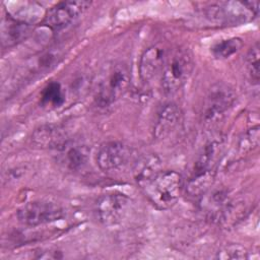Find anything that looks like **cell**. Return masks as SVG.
I'll list each match as a JSON object with an SVG mask.
<instances>
[{
    "label": "cell",
    "instance_id": "cell-16",
    "mask_svg": "<svg viewBox=\"0 0 260 260\" xmlns=\"http://www.w3.org/2000/svg\"><path fill=\"white\" fill-rule=\"evenodd\" d=\"M243 47V41L240 38L234 37L217 41L210 48L211 54L215 59L224 60L237 54Z\"/></svg>",
    "mask_w": 260,
    "mask_h": 260
},
{
    "label": "cell",
    "instance_id": "cell-3",
    "mask_svg": "<svg viewBox=\"0 0 260 260\" xmlns=\"http://www.w3.org/2000/svg\"><path fill=\"white\" fill-rule=\"evenodd\" d=\"M194 69L192 53L188 49H177L168 56L161 71V87L166 93L173 94L181 89Z\"/></svg>",
    "mask_w": 260,
    "mask_h": 260
},
{
    "label": "cell",
    "instance_id": "cell-10",
    "mask_svg": "<svg viewBox=\"0 0 260 260\" xmlns=\"http://www.w3.org/2000/svg\"><path fill=\"white\" fill-rule=\"evenodd\" d=\"M90 5L88 1H63L51 7L45 17L44 24L52 30H61L75 21Z\"/></svg>",
    "mask_w": 260,
    "mask_h": 260
},
{
    "label": "cell",
    "instance_id": "cell-6",
    "mask_svg": "<svg viewBox=\"0 0 260 260\" xmlns=\"http://www.w3.org/2000/svg\"><path fill=\"white\" fill-rule=\"evenodd\" d=\"M236 101L234 89L224 83L213 84L203 103L201 117L205 124L218 122L233 107Z\"/></svg>",
    "mask_w": 260,
    "mask_h": 260
},
{
    "label": "cell",
    "instance_id": "cell-19",
    "mask_svg": "<svg viewBox=\"0 0 260 260\" xmlns=\"http://www.w3.org/2000/svg\"><path fill=\"white\" fill-rule=\"evenodd\" d=\"M259 145V127L255 126L249 129L239 141V150L241 153L249 152Z\"/></svg>",
    "mask_w": 260,
    "mask_h": 260
},
{
    "label": "cell",
    "instance_id": "cell-18",
    "mask_svg": "<svg viewBox=\"0 0 260 260\" xmlns=\"http://www.w3.org/2000/svg\"><path fill=\"white\" fill-rule=\"evenodd\" d=\"M259 43L256 42L254 46L249 50L246 58L247 71L250 80L254 84L259 83Z\"/></svg>",
    "mask_w": 260,
    "mask_h": 260
},
{
    "label": "cell",
    "instance_id": "cell-11",
    "mask_svg": "<svg viewBox=\"0 0 260 260\" xmlns=\"http://www.w3.org/2000/svg\"><path fill=\"white\" fill-rule=\"evenodd\" d=\"M168 56L166 47L161 45H153L147 48L141 55L139 61V75L141 80L148 82L162 71Z\"/></svg>",
    "mask_w": 260,
    "mask_h": 260
},
{
    "label": "cell",
    "instance_id": "cell-7",
    "mask_svg": "<svg viewBox=\"0 0 260 260\" xmlns=\"http://www.w3.org/2000/svg\"><path fill=\"white\" fill-rule=\"evenodd\" d=\"M131 205L130 198L120 192H108L101 195L95 202L99 220L107 226L119 224L127 215Z\"/></svg>",
    "mask_w": 260,
    "mask_h": 260
},
{
    "label": "cell",
    "instance_id": "cell-8",
    "mask_svg": "<svg viewBox=\"0 0 260 260\" xmlns=\"http://www.w3.org/2000/svg\"><path fill=\"white\" fill-rule=\"evenodd\" d=\"M17 219L26 226L51 223L64 216L63 208L54 202L37 200L22 205L16 212Z\"/></svg>",
    "mask_w": 260,
    "mask_h": 260
},
{
    "label": "cell",
    "instance_id": "cell-17",
    "mask_svg": "<svg viewBox=\"0 0 260 260\" xmlns=\"http://www.w3.org/2000/svg\"><path fill=\"white\" fill-rule=\"evenodd\" d=\"M65 102V96L59 82H50L41 93V103L45 106L60 107Z\"/></svg>",
    "mask_w": 260,
    "mask_h": 260
},
{
    "label": "cell",
    "instance_id": "cell-15",
    "mask_svg": "<svg viewBox=\"0 0 260 260\" xmlns=\"http://www.w3.org/2000/svg\"><path fill=\"white\" fill-rule=\"evenodd\" d=\"M60 150L65 152L64 161L66 166L71 170H78L82 168L87 161L88 150L83 145H69L67 142Z\"/></svg>",
    "mask_w": 260,
    "mask_h": 260
},
{
    "label": "cell",
    "instance_id": "cell-4",
    "mask_svg": "<svg viewBox=\"0 0 260 260\" xmlns=\"http://www.w3.org/2000/svg\"><path fill=\"white\" fill-rule=\"evenodd\" d=\"M130 73L126 65L118 63L112 65L100 80L94 101L99 107H109L128 90Z\"/></svg>",
    "mask_w": 260,
    "mask_h": 260
},
{
    "label": "cell",
    "instance_id": "cell-20",
    "mask_svg": "<svg viewBox=\"0 0 260 260\" xmlns=\"http://www.w3.org/2000/svg\"><path fill=\"white\" fill-rule=\"evenodd\" d=\"M218 259H246L248 258V252L240 245H229L223 247L217 253Z\"/></svg>",
    "mask_w": 260,
    "mask_h": 260
},
{
    "label": "cell",
    "instance_id": "cell-1",
    "mask_svg": "<svg viewBox=\"0 0 260 260\" xmlns=\"http://www.w3.org/2000/svg\"><path fill=\"white\" fill-rule=\"evenodd\" d=\"M224 151V139L215 136L208 139L199 150L187 180L186 190L190 196L204 195L211 187L216 169Z\"/></svg>",
    "mask_w": 260,
    "mask_h": 260
},
{
    "label": "cell",
    "instance_id": "cell-13",
    "mask_svg": "<svg viewBox=\"0 0 260 260\" xmlns=\"http://www.w3.org/2000/svg\"><path fill=\"white\" fill-rule=\"evenodd\" d=\"M29 24L25 21L18 20L12 16L2 23V44L3 46L11 47L23 39H25L29 34Z\"/></svg>",
    "mask_w": 260,
    "mask_h": 260
},
{
    "label": "cell",
    "instance_id": "cell-9",
    "mask_svg": "<svg viewBox=\"0 0 260 260\" xmlns=\"http://www.w3.org/2000/svg\"><path fill=\"white\" fill-rule=\"evenodd\" d=\"M133 158L132 149L120 141H108L103 143L96 153V165L107 173L121 171L129 165Z\"/></svg>",
    "mask_w": 260,
    "mask_h": 260
},
{
    "label": "cell",
    "instance_id": "cell-12",
    "mask_svg": "<svg viewBox=\"0 0 260 260\" xmlns=\"http://www.w3.org/2000/svg\"><path fill=\"white\" fill-rule=\"evenodd\" d=\"M181 120L180 108L174 103L165 104L158 111L154 128L153 136L155 139H164L168 137L179 125Z\"/></svg>",
    "mask_w": 260,
    "mask_h": 260
},
{
    "label": "cell",
    "instance_id": "cell-14",
    "mask_svg": "<svg viewBox=\"0 0 260 260\" xmlns=\"http://www.w3.org/2000/svg\"><path fill=\"white\" fill-rule=\"evenodd\" d=\"M64 137L61 129L52 125L42 126L34 133V140L36 143L58 149H61L67 143V140Z\"/></svg>",
    "mask_w": 260,
    "mask_h": 260
},
{
    "label": "cell",
    "instance_id": "cell-2",
    "mask_svg": "<svg viewBox=\"0 0 260 260\" xmlns=\"http://www.w3.org/2000/svg\"><path fill=\"white\" fill-rule=\"evenodd\" d=\"M139 186L153 205L159 209H168L180 198L182 178L175 171H158Z\"/></svg>",
    "mask_w": 260,
    "mask_h": 260
},
{
    "label": "cell",
    "instance_id": "cell-5",
    "mask_svg": "<svg viewBox=\"0 0 260 260\" xmlns=\"http://www.w3.org/2000/svg\"><path fill=\"white\" fill-rule=\"evenodd\" d=\"M259 14L257 1H226L211 4L206 9L209 19L224 24H240L253 20Z\"/></svg>",
    "mask_w": 260,
    "mask_h": 260
}]
</instances>
